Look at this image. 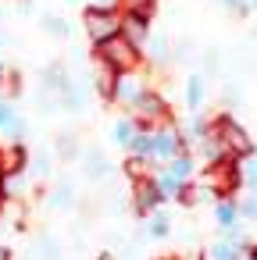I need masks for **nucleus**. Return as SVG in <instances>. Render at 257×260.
Instances as JSON below:
<instances>
[{"label":"nucleus","instance_id":"10","mask_svg":"<svg viewBox=\"0 0 257 260\" xmlns=\"http://www.w3.org/2000/svg\"><path fill=\"white\" fill-rule=\"evenodd\" d=\"M214 224H218L221 239H236V242H239V235H243V217H239V210H236V200H218V203H214Z\"/></svg>","mask_w":257,"mask_h":260},{"label":"nucleus","instance_id":"30","mask_svg":"<svg viewBox=\"0 0 257 260\" xmlns=\"http://www.w3.org/2000/svg\"><path fill=\"white\" fill-rule=\"evenodd\" d=\"M221 8L232 15H246V0H221Z\"/></svg>","mask_w":257,"mask_h":260},{"label":"nucleus","instance_id":"8","mask_svg":"<svg viewBox=\"0 0 257 260\" xmlns=\"http://www.w3.org/2000/svg\"><path fill=\"white\" fill-rule=\"evenodd\" d=\"M143 89H147V82H143V75L139 72H129V75H118V82H115V93H111V104H118L125 114L136 107V100L143 96Z\"/></svg>","mask_w":257,"mask_h":260},{"label":"nucleus","instance_id":"14","mask_svg":"<svg viewBox=\"0 0 257 260\" xmlns=\"http://www.w3.org/2000/svg\"><path fill=\"white\" fill-rule=\"evenodd\" d=\"M122 36L132 43V47H147V40H150V18H143V15H122Z\"/></svg>","mask_w":257,"mask_h":260},{"label":"nucleus","instance_id":"18","mask_svg":"<svg viewBox=\"0 0 257 260\" xmlns=\"http://www.w3.org/2000/svg\"><path fill=\"white\" fill-rule=\"evenodd\" d=\"M204 96H207V79L204 75H189L186 79V107L196 114L204 107Z\"/></svg>","mask_w":257,"mask_h":260},{"label":"nucleus","instance_id":"31","mask_svg":"<svg viewBox=\"0 0 257 260\" xmlns=\"http://www.w3.org/2000/svg\"><path fill=\"white\" fill-rule=\"evenodd\" d=\"M204 64H207V72H214V68H218V50H207V57H204Z\"/></svg>","mask_w":257,"mask_h":260},{"label":"nucleus","instance_id":"23","mask_svg":"<svg viewBox=\"0 0 257 260\" xmlns=\"http://www.w3.org/2000/svg\"><path fill=\"white\" fill-rule=\"evenodd\" d=\"M168 232H172V221H168V214H164V210L147 214V235H150V239H164Z\"/></svg>","mask_w":257,"mask_h":260},{"label":"nucleus","instance_id":"22","mask_svg":"<svg viewBox=\"0 0 257 260\" xmlns=\"http://www.w3.org/2000/svg\"><path fill=\"white\" fill-rule=\"evenodd\" d=\"M40 260H61V242L50 235V232H40V239H36V249H33ZM29 253V256H33Z\"/></svg>","mask_w":257,"mask_h":260},{"label":"nucleus","instance_id":"6","mask_svg":"<svg viewBox=\"0 0 257 260\" xmlns=\"http://www.w3.org/2000/svg\"><path fill=\"white\" fill-rule=\"evenodd\" d=\"M154 136V164L161 168V164H168L172 157H179V153H186V143H182V132H179V125L175 121H168V125H161V128H154L150 132Z\"/></svg>","mask_w":257,"mask_h":260},{"label":"nucleus","instance_id":"1","mask_svg":"<svg viewBox=\"0 0 257 260\" xmlns=\"http://www.w3.org/2000/svg\"><path fill=\"white\" fill-rule=\"evenodd\" d=\"M214 203L218 200H236V192H239V185H243V175H239V164L236 160H211V164H204V171H196V178H193Z\"/></svg>","mask_w":257,"mask_h":260},{"label":"nucleus","instance_id":"28","mask_svg":"<svg viewBox=\"0 0 257 260\" xmlns=\"http://www.w3.org/2000/svg\"><path fill=\"white\" fill-rule=\"evenodd\" d=\"M239 175H243V185H246L250 192H257V150L239 160Z\"/></svg>","mask_w":257,"mask_h":260},{"label":"nucleus","instance_id":"37","mask_svg":"<svg viewBox=\"0 0 257 260\" xmlns=\"http://www.w3.org/2000/svg\"><path fill=\"white\" fill-rule=\"evenodd\" d=\"M246 11H257V0H246Z\"/></svg>","mask_w":257,"mask_h":260},{"label":"nucleus","instance_id":"19","mask_svg":"<svg viewBox=\"0 0 257 260\" xmlns=\"http://www.w3.org/2000/svg\"><path fill=\"white\" fill-rule=\"evenodd\" d=\"M47 203H50L54 210H65V214L75 210V185H72V182H58V185L50 189V200H47Z\"/></svg>","mask_w":257,"mask_h":260},{"label":"nucleus","instance_id":"33","mask_svg":"<svg viewBox=\"0 0 257 260\" xmlns=\"http://www.w3.org/2000/svg\"><path fill=\"white\" fill-rule=\"evenodd\" d=\"M93 8H118V0H90Z\"/></svg>","mask_w":257,"mask_h":260},{"label":"nucleus","instance_id":"7","mask_svg":"<svg viewBox=\"0 0 257 260\" xmlns=\"http://www.w3.org/2000/svg\"><path fill=\"white\" fill-rule=\"evenodd\" d=\"M0 139L4 143H22L25 139V118L15 107V100L4 96V89H0Z\"/></svg>","mask_w":257,"mask_h":260},{"label":"nucleus","instance_id":"26","mask_svg":"<svg viewBox=\"0 0 257 260\" xmlns=\"http://www.w3.org/2000/svg\"><path fill=\"white\" fill-rule=\"evenodd\" d=\"M43 32L54 36V40H68L72 36V29H68V22L61 15H43Z\"/></svg>","mask_w":257,"mask_h":260},{"label":"nucleus","instance_id":"34","mask_svg":"<svg viewBox=\"0 0 257 260\" xmlns=\"http://www.w3.org/2000/svg\"><path fill=\"white\" fill-rule=\"evenodd\" d=\"M8 207V192H4V175H0V210Z\"/></svg>","mask_w":257,"mask_h":260},{"label":"nucleus","instance_id":"2","mask_svg":"<svg viewBox=\"0 0 257 260\" xmlns=\"http://www.w3.org/2000/svg\"><path fill=\"white\" fill-rule=\"evenodd\" d=\"M207 136L218 143V150H221V157L225 160H243V157H250L253 153V139H250V132L239 125V121H232L229 114H221V118H214V121H207Z\"/></svg>","mask_w":257,"mask_h":260},{"label":"nucleus","instance_id":"5","mask_svg":"<svg viewBox=\"0 0 257 260\" xmlns=\"http://www.w3.org/2000/svg\"><path fill=\"white\" fill-rule=\"evenodd\" d=\"M82 29H86L90 43L97 47V43H104V40L122 32V11L118 8H93V4H86L82 8Z\"/></svg>","mask_w":257,"mask_h":260},{"label":"nucleus","instance_id":"29","mask_svg":"<svg viewBox=\"0 0 257 260\" xmlns=\"http://www.w3.org/2000/svg\"><path fill=\"white\" fill-rule=\"evenodd\" d=\"M54 157H61V160H75V157H79V143H75V136H58V143H54Z\"/></svg>","mask_w":257,"mask_h":260},{"label":"nucleus","instance_id":"32","mask_svg":"<svg viewBox=\"0 0 257 260\" xmlns=\"http://www.w3.org/2000/svg\"><path fill=\"white\" fill-rule=\"evenodd\" d=\"M243 246V253H246V260H257V242H239Z\"/></svg>","mask_w":257,"mask_h":260},{"label":"nucleus","instance_id":"3","mask_svg":"<svg viewBox=\"0 0 257 260\" xmlns=\"http://www.w3.org/2000/svg\"><path fill=\"white\" fill-rule=\"evenodd\" d=\"M93 57L104 61L107 68H115L118 75H129V72H139V68H143V50L132 47L122 32L111 36V40H104V43H97V47H93Z\"/></svg>","mask_w":257,"mask_h":260},{"label":"nucleus","instance_id":"15","mask_svg":"<svg viewBox=\"0 0 257 260\" xmlns=\"http://www.w3.org/2000/svg\"><path fill=\"white\" fill-rule=\"evenodd\" d=\"M147 54H143V61L147 64H154V68H164L168 61H172V40L164 36V32H150V40H147V47H143Z\"/></svg>","mask_w":257,"mask_h":260},{"label":"nucleus","instance_id":"20","mask_svg":"<svg viewBox=\"0 0 257 260\" xmlns=\"http://www.w3.org/2000/svg\"><path fill=\"white\" fill-rule=\"evenodd\" d=\"M136 132H139V128H136V121H132L129 114H122V118H118V121L111 125V143L125 150V146L132 143V136H136Z\"/></svg>","mask_w":257,"mask_h":260},{"label":"nucleus","instance_id":"11","mask_svg":"<svg viewBox=\"0 0 257 260\" xmlns=\"http://www.w3.org/2000/svg\"><path fill=\"white\" fill-rule=\"evenodd\" d=\"M115 82H118V72L115 68H107L104 61H90V79H86V86L100 96V100H107L111 104V93H115Z\"/></svg>","mask_w":257,"mask_h":260},{"label":"nucleus","instance_id":"13","mask_svg":"<svg viewBox=\"0 0 257 260\" xmlns=\"http://www.w3.org/2000/svg\"><path fill=\"white\" fill-rule=\"evenodd\" d=\"M161 171H164L175 185H186V182L196 178L200 168H196V157H193V153H179V157H172L168 164H161Z\"/></svg>","mask_w":257,"mask_h":260},{"label":"nucleus","instance_id":"9","mask_svg":"<svg viewBox=\"0 0 257 260\" xmlns=\"http://www.w3.org/2000/svg\"><path fill=\"white\" fill-rule=\"evenodd\" d=\"M161 203H164V196H161V189H157L154 175H150V178H143V182H132V207H136V214H139V217H147V214L161 210Z\"/></svg>","mask_w":257,"mask_h":260},{"label":"nucleus","instance_id":"16","mask_svg":"<svg viewBox=\"0 0 257 260\" xmlns=\"http://www.w3.org/2000/svg\"><path fill=\"white\" fill-rule=\"evenodd\" d=\"M82 175H86L90 182H104V178L111 175V160L104 157V150L90 146V150L82 153Z\"/></svg>","mask_w":257,"mask_h":260},{"label":"nucleus","instance_id":"4","mask_svg":"<svg viewBox=\"0 0 257 260\" xmlns=\"http://www.w3.org/2000/svg\"><path fill=\"white\" fill-rule=\"evenodd\" d=\"M129 118L136 121V128L139 132H154V128H161V125H168L172 121V107H168V100L157 93V89H143V96L136 100V107L129 111Z\"/></svg>","mask_w":257,"mask_h":260},{"label":"nucleus","instance_id":"21","mask_svg":"<svg viewBox=\"0 0 257 260\" xmlns=\"http://www.w3.org/2000/svg\"><path fill=\"white\" fill-rule=\"evenodd\" d=\"M122 171L129 175V182H143V178H150L154 171H157V164H150V160H143V157H125V164H122Z\"/></svg>","mask_w":257,"mask_h":260},{"label":"nucleus","instance_id":"36","mask_svg":"<svg viewBox=\"0 0 257 260\" xmlns=\"http://www.w3.org/2000/svg\"><path fill=\"white\" fill-rule=\"evenodd\" d=\"M0 260H15V256H11V249H8V246H0Z\"/></svg>","mask_w":257,"mask_h":260},{"label":"nucleus","instance_id":"38","mask_svg":"<svg viewBox=\"0 0 257 260\" xmlns=\"http://www.w3.org/2000/svg\"><path fill=\"white\" fill-rule=\"evenodd\" d=\"M100 260H115V256H111V253H104V256H100Z\"/></svg>","mask_w":257,"mask_h":260},{"label":"nucleus","instance_id":"12","mask_svg":"<svg viewBox=\"0 0 257 260\" xmlns=\"http://www.w3.org/2000/svg\"><path fill=\"white\" fill-rule=\"evenodd\" d=\"M29 168V146L25 143H0V175H18Z\"/></svg>","mask_w":257,"mask_h":260},{"label":"nucleus","instance_id":"17","mask_svg":"<svg viewBox=\"0 0 257 260\" xmlns=\"http://www.w3.org/2000/svg\"><path fill=\"white\" fill-rule=\"evenodd\" d=\"M86 93H90V86H86V82H72V86L61 93L58 107H61V111H68V114H79V111L86 107Z\"/></svg>","mask_w":257,"mask_h":260},{"label":"nucleus","instance_id":"24","mask_svg":"<svg viewBox=\"0 0 257 260\" xmlns=\"http://www.w3.org/2000/svg\"><path fill=\"white\" fill-rule=\"evenodd\" d=\"M239 253H243V246L236 239H218L211 246V260H239Z\"/></svg>","mask_w":257,"mask_h":260},{"label":"nucleus","instance_id":"27","mask_svg":"<svg viewBox=\"0 0 257 260\" xmlns=\"http://www.w3.org/2000/svg\"><path fill=\"white\" fill-rule=\"evenodd\" d=\"M50 164H54V153H50V150H36L33 168H25V175H33V178H47V175H50Z\"/></svg>","mask_w":257,"mask_h":260},{"label":"nucleus","instance_id":"35","mask_svg":"<svg viewBox=\"0 0 257 260\" xmlns=\"http://www.w3.org/2000/svg\"><path fill=\"white\" fill-rule=\"evenodd\" d=\"M122 260H139V253H136V249H125V253H122Z\"/></svg>","mask_w":257,"mask_h":260},{"label":"nucleus","instance_id":"25","mask_svg":"<svg viewBox=\"0 0 257 260\" xmlns=\"http://www.w3.org/2000/svg\"><path fill=\"white\" fill-rule=\"evenodd\" d=\"M154 8H157V0H118V11H122V15H143V18H154Z\"/></svg>","mask_w":257,"mask_h":260}]
</instances>
